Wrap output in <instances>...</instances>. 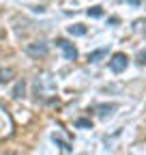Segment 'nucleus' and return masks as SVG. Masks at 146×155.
<instances>
[{"instance_id":"nucleus-1","label":"nucleus","mask_w":146,"mask_h":155,"mask_svg":"<svg viewBox=\"0 0 146 155\" xmlns=\"http://www.w3.org/2000/svg\"><path fill=\"white\" fill-rule=\"evenodd\" d=\"M56 93V80L49 73H41L34 78V97L41 101H52V95Z\"/></svg>"},{"instance_id":"nucleus-2","label":"nucleus","mask_w":146,"mask_h":155,"mask_svg":"<svg viewBox=\"0 0 146 155\" xmlns=\"http://www.w3.org/2000/svg\"><path fill=\"white\" fill-rule=\"evenodd\" d=\"M127 65H129V58H127V54H122V52H116V54L112 56V61H110V69H112L114 73L125 71Z\"/></svg>"},{"instance_id":"nucleus-3","label":"nucleus","mask_w":146,"mask_h":155,"mask_svg":"<svg viewBox=\"0 0 146 155\" xmlns=\"http://www.w3.org/2000/svg\"><path fill=\"white\" fill-rule=\"evenodd\" d=\"M47 50H49V45H47L45 41H34V43H28V45H26V54L32 56V58H41V56H45Z\"/></svg>"},{"instance_id":"nucleus-4","label":"nucleus","mask_w":146,"mask_h":155,"mask_svg":"<svg viewBox=\"0 0 146 155\" xmlns=\"http://www.w3.org/2000/svg\"><path fill=\"white\" fill-rule=\"evenodd\" d=\"M56 45L65 52V58H67V61H75V58H78V50L73 48V43H69L67 39H56Z\"/></svg>"},{"instance_id":"nucleus-5","label":"nucleus","mask_w":146,"mask_h":155,"mask_svg":"<svg viewBox=\"0 0 146 155\" xmlns=\"http://www.w3.org/2000/svg\"><path fill=\"white\" fill-rule=\"evenodd\" d=\"M24 93H26V82L24 80H17L15 86H13V91H11V97H13V99H20V97H24Z\"/></svg>"},{"instance_id":"nucleus-6","label":"nucleus","mask_w":146,"mask_h":155,"mask_svg":"<svg viewBox=\"0 0 146 155\" xmlns=\"http://www.w3.org/2000/svg\"><path fill=\"white\" fill-rule=\"evenodd\" d=\"M103 56H107V48H99V50H95V52H90V54H88V63H99Z\"/></svg>"},{"instance_id":"nucleus-7","label":"nucleus","mask_w":146,"mask_h":155,"mask_svg":"<svg viewBox=\"0 0 146 155\" xmlns=\"http://www.w3.org/2000/svg\"><path fill=\"white\" fill-rule=\"evenodd\" d=\"M52 140H54V142H56V144L60 147V151H62L65 155L71 151V144H69L67 140H62V136H60V134H54V136H52Z\"/></svg>"},{"instance_id":"nucleus-8","label":"nucleus","mask_w":146,"mask_h":155,"mask_svg":"<svg viewBox=\"0 0 146 155\" xmlns=\"http://www.w3.org/2000/svg\"><path fill=\"white\" fill-rule=\"evenodd\" d=\"M95 110H97L99 116H107V114H112V112L116 110V104H101V106H97Z\"/></svg>"},{"instance_id":"nucleus-9","label":"nucleus","mask_w":146,"mask_h":155,"mask_svg":"<svg viewBox=\"0 0 146 155\" xmlns=\"http://www.w3.org/2000/svg\"><path fill=\"white\" fill-rule=\"evenodd\" d=\"M13 129V121H0V138H5V136H9Z\"/></svg>"},{"instance_id":"nucleus-10","label":"nucleus","mask_w":146,"mask_h":155,"mask_svg":"<svg viewBox=\"0 0 146 155\" xmlns=\"http://www.w3.org/2000/svg\"><path fill=\"white\" fill-rule=\"evenodd\" d=\"M69 35H71V37H84V35H86V26H82V24L69 26Z\"/></svg>"},{"instance_id":"nucleus-11","label":"nucleus","mask_w":146,"mask_h":155,"mask_svg":"<svg viewBox=\"0 0 146 155\" xmlns=\"http://www.w3.org/2000/svg\"><path fill=\"white\" fill-rule=\"evenodd\" d=\"M13 78V69H0V82H9Z\"/></svg>"},{"instance_id":"nucleus-12","label":"nucleus","mask_w":146,"mask_h":155,"mask_svg":"<svg viewBox=\"0 0 146 155\" xmlns=\"http://www.w3.org/2000/svg\"><path fill=\"white\" fill-rule=\"evenodd\" d=\"M88 15L90 17H101L103 15V9L101 7H93V9H88Z\"/></svg>"},{"instance_id":"nucleus-13","label":"nucleus","mask_w":146,"mask_h":155,"mask_svg":"<svg viewBox=\"0 0 146 155\" xmlns=\"http://www.w3.org/2000/svg\"><path fill=\"white\" fill-rule=\"evenodd\" d=\"M75 127H86V129H90V127H93V123H90L88 119H78V121H75Z\"/></svg>"},{"instance_id":"nucleus-14","label":"nucleus","mask_w":146,"mask_h":155,"mask_svg":"<svg viewBox=\"0 0 146 155\" xmlns=\"http://www.w3.org/2000/svg\"><path fill=\"white\" fill-rule=\"evenodd\" d=\"M138 63H140V65H146V48L138 54Z\"/></svg>"},{"instance_id":"nucleus-15","label":"nucleus","mask_w":146,"mask_h":155,"mask_svg":"<svg viewBox=\"0 0 146 155\" xmlns=\"http://www.w3.org/2000/svg\"><path fill=\"white\" fill-rule=\"evenodd\" d=\"M127 5H131V7H140L142 5V0H125Z\"/></svg>"}]
</instances>
